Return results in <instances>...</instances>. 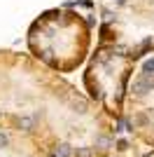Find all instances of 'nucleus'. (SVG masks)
I'll return each instance as SVG.
<instances>
[{
    "label": "nucleus",
    "instance_id": "f257e3e1",
    "mask_svg": "<svg viewBox=\"0 0 154 157\" xmlns=\"http://www.w3.org/2000/svg\"><path fill=\"white\" fill-rule=\"evenodd\" d=\"M91 26L79 12L68 7L47 10L31 24L26 42L38 63L54 73H72L91 52Z\"/></svg>",
    "mask_w": 154,
    "mask_h": 157
},
{
    "label": "nucleus",
    "instance_id": "f03ea898",
    "mask_svg": "<svg viewBox=\"0 0 154 157\" xmlns=\"http://www.w3.org/2000/svg\"><path fill=\"white\" fill-rule=\"evenodd\" d=\"M135 71V56L126 49L101 40L96 52L91 54V61L84 73V85L94 101L108 105H119L124 94L128 92V82Z\"/></svg>",
    "mask_w": 154,
    "mask_h": 157
}]
</instances>
